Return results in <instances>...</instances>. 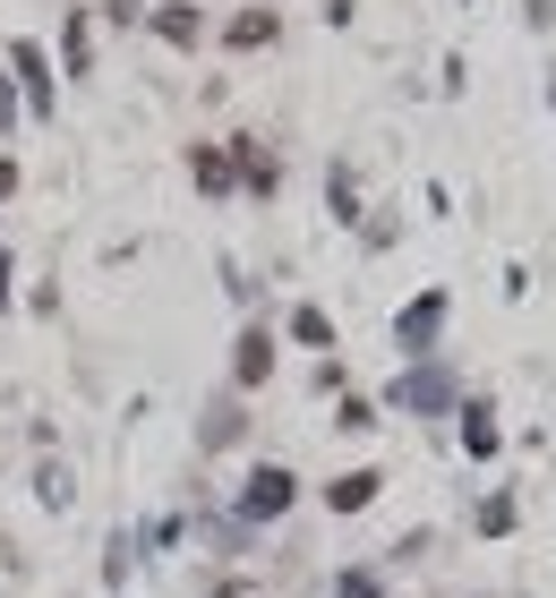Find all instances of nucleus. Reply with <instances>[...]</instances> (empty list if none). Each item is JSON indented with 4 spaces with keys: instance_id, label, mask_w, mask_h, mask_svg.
I'll list each match as a JSON object with an SVG mask.
<instances>
[{
    "instance_id": "obj_3",
    "label": "nucleus",
    "mask_w": 556,
    "mask_h": 598,
    "mask_svg": "<svg viewBox=\"0 0 556 598\" xmlns=\"http://www.w3.org/2000/svg\"><path fill=\"white\" fill-rule=\"evenodd\" d=\"M437 325H445V300H437V291H428V300H420V308H411V316H402V343H411V350H420V343H428V334H437Z\"/></svg>"
},
{
    "instance_id": "obj_6",
    "label": "nucleus",
    "mask_w": 556,
    "mask_h": 598,
    "mask_svg": "<svg viewBox=\"0 0 556 598\" xmlns=\"http://www.w3.org/2000/svg\"><path fill=\"white\" fill-rule=\"evenodd\" d=\"M292 334H300V343H317V350L334 343V325H326V308H300V316H292Z\"/></svg>"
},
{
    "instance_id": "obj_1",
    "label": "nucleus",
    "mask_w": 556,
    "mask_h": 598,
    "mask_svg": "<svg viewBox=\"0 0 556 598\" xmlns=\"http://www.w3.org/2000/svg\"><path fill=\"white\" fill-rule=\"evenodd\" d=\"M292 496H300V487H292V471H274V462H265V471H249V487H240V513L274 522V513H283Z\"/></svg>"
},
{
    "instance_id": "obj_10",
    "label": "nucleus",
    "mask_w": 556,
    "mask_h": 598,
    "mask_svg": "<svg viewBox=\"0 0 556 598\" xmlns=\"http://www.w3.org/2000/svg\"><path fill=\"white\" fill-rule=\"evenodd\" d=\"M9 180H18V171H9V162H0V197H9Z\"/></svg>"
},
{
    "instance_id": "obj_9",
    "label": "nucleus",
    "mask_w": 556,
    "mask_h": 598,
    "mask_svg": "<svg viewBox=\"0 0 556 598\" xmlns=\"http://www.w3.org/2000/svg\"><path fill=\"white\" fill-rule=\"evenodd\" d=\"M343 598H386V590H377L368 573H352V581H343Z\"/></svg>"
},
{
    "instance_id": "obj_5",
    "label": "nucleus",
    "mask_w": 556,
    "mask_h": 598,
    "mask_svg": "<svg viewBox=\"0 0 556 598\" xmlns=\"http://www.w3.org/2000/svg\"><path fill=\"white\" fill-rule=\"evenodd\" d=\"M9 61L27 69V86H34V103H52V77H43V52H34V43H18V52H9Z\"/></svg>"
},
{
    "instance_id": "obj_7",
    "label": "nucleus",
    "mask_w": 556,
    "mask_h": 598,
    "mask_svg": "<svg viewBox=\"0 0 556 598\" xmlns=\"http://www.w3.org/2000/svg\"><path fill=\"white\" fill-rule=\"evenodd\" d=\"M155 27H164L171 43H197V9H164V18H155Z\"/></svg>"
},
{
    "instance_id": "obj_4",
    "label": "nucleus",
    "mask_w": 556,
    "mask_h": 598,
    "mask_svg": "<svg viewBox=\"0 0 556 598\" xmlns=\"http://www.w3.org/2000/svg\"><path fill=\"white\" fill-rule=\"evenodd\" d=\"M265 368H274V343L265 334H240V385H265Z\"/></svg>"
},
{
    "instance_id": "obj_2",
    "label": "nucleus",
    "mask_w": 556,
    "mask_h": 598,
    "mask_svg": "<svg viewBox=\"0 0 556 598\" xmlns=\"http://www.w3.org/2000/svg\"><path fill=\"white\" fill-rule=\"evenodd\" d=\"M377 487H386L377 471H352V479H334V496H326V504H334V513H360V504L377 496Z\"/></svg>"
},
{
    "instance_id": "obj_8",
    "label": "nucleus",
    "mask_w": 556,
    "mask_h": 598,
    "mask_svg": "<svg viewBox=\"0 0 556 598\" xmlns=\"http://www.w3.org/2000/svg\"><path fill=\"white\" fill-rule=\"evenodd\" d=\"M265 34H274V18H265V9H249V18L231 27V43H265Z\"/></svg>"
}]
</instances>
